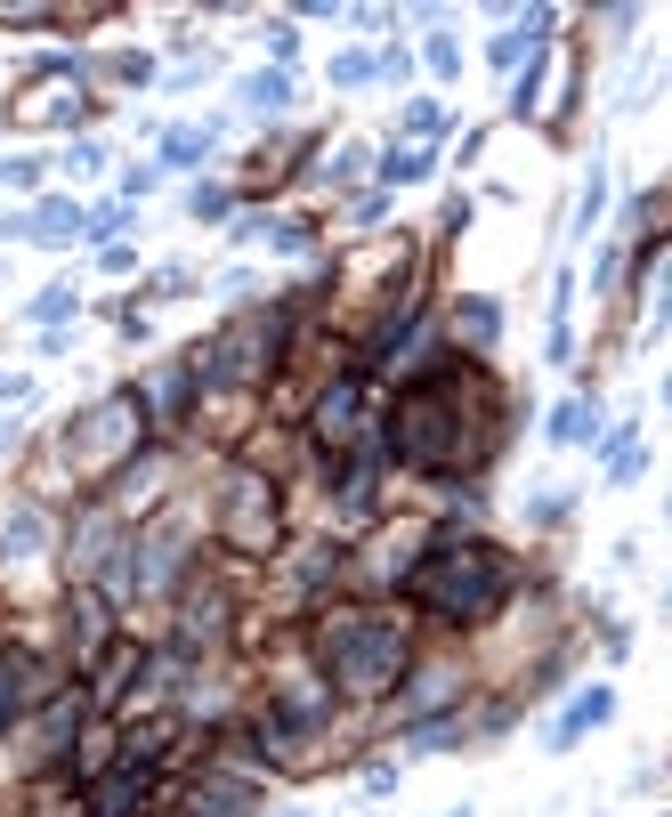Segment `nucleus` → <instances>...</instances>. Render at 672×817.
Returning <instances> with one entry per match:
<instances>
[{"mask_svg": "<svg viewBox=\"0 0 672 817\" xmlns=\"http://www.w3.org/2000/svg\"><path fill=\"white\" fill-rule=\"evenodd\" d=\"M421 57H430V73H462V49H454V40H445V33H438V40H430V49H421Z\"/></svg>", "mask_w": 672, "mask_h": 817, "instance_id": "obj_25", "label": "nucleus"}, {"mask_svg": "<svg viewBox=\"0 0 672 817\" xmlns=\"http://www.w3.org/2000/svg\"><path fill=\"white\" fill-rule=\"evenodd\" d=\"M147 397L138 389H114V397H97L90 413H81V429H73V469L81 478H121V469H130L138 454H147Z\"/></svg>", "mask_w": 672, "mask_h": 817, "instance_id": "obj_4", "label": "nucleus"}, {"mask_svg": "<svg viewBox=\"0 0 672 817\" xmlns=\"http://www.w3.org/2000/svg\"><path fill=\"white\" fill-rule=\"evenodd\" d=\"M462 332H471L478 349H486V340L502 332V308H495V300H462Z\"/></svg>", "mask_w": 672, "mask_h": 817, "instance_id": "obj_17", "label": "nucleus"}, {"mask_svg": "<svg viewBox=\"0 0 672 817\" xmlns=\"http://www.w3.org/2000/svg\"><path fill=\"white\" fill-rule=\"evenodd\" d=\"M106 616H114L106 591H73V656H81V664H90L97 647L114 640V623H106Z\"/></svg>", "mask_w": 672, "mask_h": 817, "instance_id": "obj_12", "label": "nucleus"}, {"mask_svg": "<svg viewBox=\"0 0 672 817\" xmlns=\"http://www.w3.org/2000/svg\"><path fill=\"white\" fill-rule=\"evenodd\" d=\"M607 712H616V688H592V697H576V704H567L559 721H552V752H567L592 721H607Z\"/></svg>", "mask_w": 672, "mask_h": 817, "instance_id": "obj_13", "label": "nucleus"}, {"mask_svg": "<svg viewBox=\"0 0 672 817\" xmlns=\"http://www.w3.org/2000/svg\"><path fill=\"white\" fill-rule=\"evenodd\" d=\"M414 178H430V147H390L381 154V187H414Z\"/></svg>", "mask_w": 672, "mask_h": 817, "instance_id": "obj_15", "label": "nucleus"}, {"mask_svg": "<svg viewBox=\"0 0 672 817\" xmlns=\"http://www.w3.org/2000/svg\"><path fill=\"white\" fill-rule=\"evenodd\" d=\"M405 130H414V138H438V130H445V106H438V97H414V106H405Z\"/></svg>", "mask_w": 672, "mask_h": 817, "instance_id": "obj_20", "label": "nucleus"}, {"mask_svg": "<svg viewBox=\"0 0 672 817\" xmlns=\"http://www.w3.org/2000/svg\"><path fill=\"white\" fill-rule=\"evenodd\" d=\"M178 817H259V793H252V778H195L187 793H178Z\"/></svg>", "mask_w": 672, "mask_h": 817, "instance_id": "obj_9", "label": "nucleus"}, {"mask_svg": "<svg viewBox=\"0 0 672 817\" xmlns=\"http://www.w3.org/2000/svg\"><path fill=\"white\" fill-rule=\"evenodd\" d=\"M405 623L381 616V607H340V616L316 623V664H324V688L340 697H390L397 672H405Z\"/></svg>", "mask_w": 672, "mask_h": 817, "instance_id": "obj_3", "label": "nucleus"}, {"mask_svg": "<svg viewBox=\"0 0 672 817\" xmlns=\"http://www.w3.org/2000/svg\"><path fill=\"white\" fill-rule=\"evenodd\" d=\"M235 97H243L252 114H283V106H292V73H243Z\"/></svg>", "mask_w": 672, "mask_h": 817, "instance_id": "obj_14", "label": "nucleus"}, {"mask_svg": "<svg viewBox=\"0 0 672 817\" xmlns=\"http://www.w3.org/2000/svg\"><path fill=\"white\" fill-rule=\"evenodd\" d=\"M333 81H340V90H357V81H373V57H333Z\"/></svg>", "mask_w": 672, "mask_h": 817, "instance_id": "obj_24", "label": "nucleus"}, {"mask_svg": "<svg viewBox=\"0 0 672 817\" xmlns=\"http://www.w3.org/2000/svg\"><path fill=\"white\" fill-rule=\"evenodd\" d=\"M471 381H478L471 357L421 364V373L405 381L397 413L381 421V429H390V437H381V454H397L414 478H462L471 462H486V454H495V421L471 405Z\"/></svg>", "mask_w": 672, "mask_h": 817, "instance_id": "obj_1", "label": "nucleus"}, {"mask_svg": "<svg viewBox=\"0 0 672 817\" xmlns=\"http://www.w3.org/2000/svg\"><path fill=\"white\" fill-rule=\"evenodd\" d=\"M219 640H228V591H219V583H195L187 607H178L171 656H202V647H219Z\"/></svg>", "mask_w": 672, "mask_h": 817, "instance_id": "obj_7", "label": "nucleus"}, {"mask_svg": "<svg viewBox=\"0 0 672 817\" xmlns=\"http://www.w3.org/2000/svg\"><path fill=\"white\" fill-rule=\"evenodd\" d=\"M154 809V769H106L81 793V817H147Z\"/></svg>", "mask_w": 672, "mask_h": 817, "instance_id": "obj_8", "label": "nucleus"}, {"mask_svg": "<svg viewBox=\"0 0 672 817\" xmlns=\"http://www.w3.org/2000/svg\"><path fill=\"white\" fill-rule=\"evenodd\" d=\"M66 171H73V178H90V171H106V147H97V138H81V147L66 154Z\"/></svg>", "mask_w": 672, "mask_h": 817, "instance_id": "obj_21", "label": "nucleus"}, {"mask_svg": "<svg viewBox=\"0 0 672 817\" xmlns=\"http://www.w3.org/2000/svg\"><path fill=\"white\" fill-rule=\"evenodd\" d=\"M73 308H81V300H73V283H49V292L33 300V316H40V324H66Z\"/></svg>", "mask_w": 672, "mask_h": 817, "instance_id": "obj_19", "label": "nucleus"}, {"mask_svg": "<svg viewBox=\"0 0 672 817\" xmlns=\"http://www.w3.org/2000/svg\"><path fill=\"white\" fill-rule=\"evenodd\" d=\"M40 171H49V162H33V154H16V162H0V178H9V187H40Z\"/></svg>", "mask_w": 672, "mask_h": 817, "instance_id": "obj_23", "label": "nucleus"}, {"mask_svg": "<svg viewBox=\"0 0 672 817\" xmlns=\"http://www.w3.org/2000/svg\"><path fill=\"white\" fill-rule=\"evenodd\" d=\"M364 171V147H340L333 162H324V178H333V187H349V178Z\"/></svg>", "mask_w": 672, "mask_h": 817, "instance_id": "obj_22", "label": "nucleus"}, {"mask_svg": "<svg viewBox=\"0 0 672 817\" xmlns=\"http://www.w3.org/2000/svg\"><path fill=\"white\" fill-rule=\"evenodd\" d=\"M40 550H49V510L16 494L0 510V559H40Z\"/></svg>", "mask_w": 672, "mask_h": 817, "instance_id": "obj_10", "label": "nucleus"}, {"mask_svg": "<svg viewBox=\"0 0 672 817\" xmlns=\"http://www.w3.org/2000/svg\"><path fill=\"white\" fill-rule=\"evenodd\" d=\"M49 688H40V672H33V656H16V647H0V728H16V712L25 704H40Z\"/></svg>", "mask_w": 672, "mask_h": 817, "instance_id": "obj_11", "label": "nucleus"}, {"mask_svg": "<svg viewBox=\"0 0 672 817\" xmlns=\"http://www.w3.org/2000/svg\"><path fill=\"white\" fill-rule=\"evenodd\" d=\"M357 421H364V373H340L333 389L316 397V413H309L316 454H349V445H357Z\"/></svg>", "mask_w": 672, "mask_h": 817, "instance_id": "obj_6", "label": "nucleus"}, {"mask_svg": "<svg viewBox=\"0 0 672 817\" xmlns=\"http://www.w3.org/2000/svg\"><path fill=\"white\" fill-rule=\"evenodd\" d=\"M268 57H276V66H292V57H300V33H292V25H268Z\"/></svg>", "mask_w": 672, "mask_h": 817, "instance_id": "obj_27", "label": "nucleus"}, {"mask_svg": "<svg viewBox=\"0 0 672 817\" xmlns=\"http://www.w3.org/2000/svg\"><path fill=\"white\" fill-rule=\"evenodd\" d=\"M73 809H81V793H66V778H40L25 793V817H73Z\"/></svg>", "mask_w": 672, "mask_h": 817, "instance_id": "obj_16", "label": "nucleus"}, {"mask_svg": "<svg viewBox=\"0 0 672 817\" xmlns=\"http://www.w3.org/2000/svg\"><path fill=\"white\" fill-rule=\"evenodd\" d=\"M211 526H219V542H228V550L268 559L276 535H283V494H276V478H259V469H228V494H219Z\"/></svg>", "mask_w": 672, "mask_h": 817, "instance_id": "obj_5", "label": "nucleus"}, {"mask_svg": "<svg viewBox=\"0 0 672 817\" xmlns=\"http://www.w3.org/2000/svg\"><path fill=\"white\" fill-rule=\"evenodd\" d=\"M502 591H511V559H502L495 542H471V535H445L430 542V559L405 567V599H414V616L430 623H486L502 607Z\"/></svg>", "mask_w": 672, "mask_h": 817, "instance_id": "obj_2", "label": "nucleus"}, {"mask_svg": "<svg viewBox=\"0 0 672 817\" xmlns=\"http://www.w3.org/2000/svg\"><path fill=\"white\" fill-rule=\"evenodd\" d=\"M576 437H592V405H559L552 413V445H576Z\"/></svg>", "mask_w": 672, "mask_h": 817, "instance_id": "obj_18", "label": "nucleus"}, {"mask_svg": "<svg viewBox=\"0 0 672 817\" xmlns=\"http://www.w3.org/2000/svg\"><path fill=\"white\" fill-rule=\"evenodd\" d=\"M187 202H195V219H228V187H195Z\"/></svg>", "mask_w": 672, "mask_h": 817, "instance_id": "obj_26", "label": "nucleus"}]
</instances>
